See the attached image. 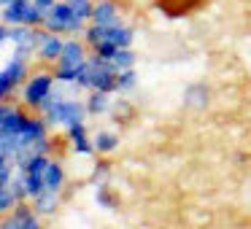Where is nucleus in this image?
<instances>
[{"mask_svg": "<svg viewBox=\"0 0 251 229\" xmlns=\"http://www.w3.org/2000/svg\"><path fill=\"white\" fill-rule=\"evenodd\" d=\"M46 8L35 6L33 0H14L11 6L3 8V24H30V27H44Z\"/></svg>", "mask_w": 251, "mask_h": 229, "instance_id": "nucleus-3", "label": "nucleus"}, {"mask_svg": "<svg viewBox=\"0 0 251 229\" xmlns=\"http://www.w3.org/2000/svg\"><path fill=\"white\" fill-rule=\"evenodd\" d=\"M25 76H27V57L14 54V60L3 68V73H0V94H3V97H8V94L14 92V87H19V84H22Z\"/></svg>", "mask_w": 251, "mask_h": 229, "instance_id": "nucleus-6", "label": "nucleus"}, {"mask_svg": "<svg viewBox=\"0 0 251 229\" xmlns=\"http://www.w3.org/2000/svg\"><path fill=\"white\" fill-rule=\"evenodd\" d=\"M44 181H46V189L57 191V186L62 183V170H60V164L49 162V167H46V173H44Z\"/></svg>", "mask_w": 251, "mask_h": 229, "instance_id": "nucleus-15", "label": "nucleus"}, {"mask_svg": "<svg viewBox=\"0 0 251 229\" xmlns=\"http://www.w3.org/2000/svg\"><path fill=\"white\" fill-rule=\"evenodd\" d=\"M111 65L116 68V70H132V65H135V51L132 49H119L114 57H111Z\"/></svg>", "mask_w": 251, "mask_h": 229, "instance_id": "nucleus-11", "label": "nucleus"}, {"mask_svg": "<svg viewBox=\"0 0 251 229\" xmlns=\"http://www.w3.org/2000/svg\"><path fill=\"white\" fill-rule=\"evenodd\" d=\"M54 78L49 73H35L27 84H25V103L33 105V108H41V105L49 100V94L54 92Z\"/></svg>", "mask_w": 251, "mask_h": 229, "instance_id": "nucleus-5", "label": "nucleus"}, {"mask_svg": "<svg viewBox=\"0 0 251 229\" xmlns=\"http://www.w3.org/2000/svg\"><path fill=\"white\" fill-rule=\"evenodd\" d=\"M138 84V76L135 70H122L119 78H116V92H132Z\"/></svg>", "mask_w": 251, "mask_h": 229, "instance_id": "nucleus-16", "label": "nucleus"}, {"mask_svg": "<svg viewBox=\"0 0 251 229\" xmlns=\"http://www.w3.org/2000/svg\"><path fill=\"white\" fill-rule=\"evenodd\" d=\"M68 6L84 19V22H92V14H95V0H68Z\"/></svg>", "mask_w": 251, "mask_h": 229, "instance_id": "nucleus-13", "label": "nucleus"}, {"mask_svg": "<svg viewBox=\"0 0 251 229\" xmlns=\"http://www.w3.org/2000/svg\"><path fill=\"white\" fill-rule=\"evenodd\" d=\"M62 49H65V41H62V35L49 33L46 27L38 30V49H35L38 60H44V62H57V60H60V54H62Z\"/></svg>", "mask_w": 251, "mask_h": 229, "instance_id": "nucleus-7", "label": "nucleus"}, {"mask_svg": "<svg viewBox=\"0 0 251 229\" xmlns=\"http://www.w3.org/2000/svg\"><path fill=\"white\" fill-rule=\"evenodd\" d=\"M119 19V3L116 0H95L92 24H116Z\"/></svg>", "mask_w": 251, "mask_h": 229, "instance_id": "nucleus-9", "label": "nucleus"}, {"mask_svg": "<svg viewBox=\"0 0 251 229\" xmlns=\"http://www.w3.org/2000/svg\"><path fill=\"white\" fill-rule=\"evenodd\" d=\"M116 78H119V70L111 65V60H103L98 54L89 57V89L116 92Z\"/></svg>", "mask_w": 251, "mask_h": 229, "instance_id": "nucleus-4", "label": "nucleus"}, {"mask_svg": "<svg viewBox=\"0 0 251 229\" xmlns=\"http://www.w3.org/2000/svg\"><path fill=\"white\" fill-rule=\"evenodd\" d=\"M25 124H27V119H25V116L19 114L17 108H11V105H3V111H0V127H3V137L19 135V132L25 130Z\"/></svg>", "mask_w": 251, "mask_h": 229, "instance_id": "nucleus-8", "label": "nucleus"}, {"mask_svg": "<svg viewBox=\"0 0 251 229\" xmlns=\"http://www.w3.org/2000/svg\"><path fill=\"white\" fill-rule=\"evenodd\" d=\"M84 41L87 46H92V51L103 60H111L119 49H130L135 41V30L125 22L116 24H89L84 30Z\"/></svg>", "mask_w": 251, "mask_h": 229, "instance_id": "nucleus-1", "label": "nucleus"}, {"mask_svg": "<svg viewBox=\"0 0 251 229\" xmlns=\"http://www.w3.org/2000/svg\"><path fill=\"white\" fill-rule=\"evenodd\" d=\"M33 3H35V6H41V8H46V11H49V8L54 6L57 0H33Z\"/></svg>", "mask_w": 251, "mask_h": 229, "instance_id": "nucleus-19", "label": "nucleus"}, {"mask_svg": "<svg viewBox=\"0 0 251 229\" xmlns=\"http://www.w3.org/2000/svg\"><path fill=\"white\" fill-rule=\"evenodd\" d=\"M11 3H14V0H0V6H3V8H6V6H11Z\"/></svg>", "mask_w": 251, "mask_h": 229, "instance_id": "nucleus-20", "label": "nucleus"}, {"mask_svg": "<svg viewBox=\"0 0 251 229\" xmlns=\"http://www.w3.org/2000/svg\"><path fill=\"white\" fill-rule=\"evenodd\" d=\"M44 27L49 33H57V35H76V33H84V19L68 6V0H57L54 6L46 11V19H44Z\"/></svg>", "mask_w": 251, "mask_h": 229, "instance_id": "nucleus-2", "label": "nucleus"}, {"mask_svg": "<svg viewBox=\"0 0 251 229\" xmlns=\"http://www.w3.org/2000/svg\"><path fill=\"white\" fill-rule=\"evenodd\" d=\"M35 205H38V210H51V207L57 205V191H51V189H46V191H41L38 197H35Z\"/></svg>", "mask_w": 251, "mask_h": 229, "instance_id": "nucleus-17", "label": "nucleus"}, {"mask_svg": "<svg viewBox=\"0 0 251 229\" xmlns=\"http://www.w3.org/2000/svg\"><path fill=\"white\" fill-rule=\"evenodd\" d=\"M71 140L76 143V148L81 154H89L92 151V146H89V140H87V130H84V124H73L71 127Z\"/></svg>", "mask_w": 251, "mask_h": 229, "instance_id": "nucleus-14", "label": "nucleus"}, {"mask_svg": "<svg viewBox=\"0 0 251 229\" xmlns=\"http://www.w3.org/2000/svg\"><path fill=\"white\" fill-rule=\"evenodd\" d=\"M95 146H98V151H114L116 148V135H111V132H98Z\"/></svg>", "mask_w": 251, "mask_h": 229, "instance_id": "nucleus-18", "label": "nucleus"}, {"mask_svg": "<svg viewBox=\"0 0 251 229\" xmlns=\"http://www.w3.org/2000/svg\"><path fill=\"white\" fill-rule=\"evenodd\" d=\"M87 111L89 114H105L108 111V92H98L95 89L87 100Z\"/></svg>", "mask_w": 251, "mask_h": 229, "instance_id": "nucleus-12", "label": "nucleus"}, {"mask_svg": "<svg viewBox=\"0 0 251 229\" xmlns=\"http://www.w3.org/2000/svg\"><path fill=\"white\" fill-rule=\"evenodd\" d=\"M81 62H87L84 44H81V41H65V49H62L57 65H60V68H78Z\"/></svg>", "mask_w": 251, "mask_h": 229, "instance_id": "nucleus-10", "label": "nucleus"}]
</instances>
